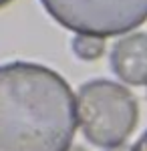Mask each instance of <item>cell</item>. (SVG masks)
<instances>
[{"label":"cell","instance_id":"cell-4","mask_svg":"<svg viewBox=\"0 0 147 151\" xmlns=\"http://www.w3.org/2000/svg\"><path fill=\"white\" fill-rule=\"evenodd\" d=\"M111 69L127 85H147V35H127L111 50Z\"/></svg>","mask_w":147,"mask_h":151},{"label":"cell","instance_id":"cell-7","mask_svg":"<svg viewBox=\"0 0 147 151\" xmlns=\"http://www.w3.org/2000/svg\"><path fill=\"white\" fill-rule=\"evenodd\" d=\"M12 0H0V8H2V6H6V4H10Z\"/></svg>","mask_w":147,"mask_h":151},{"label":"cell","instance_id":"cell-5","mask_svg":"<svg viewBox=\"0 0 147 151\" xmlns=\"http://www.w3.org/2000/svg\"><path fill=\"white\" fill-rule=\"evenodd\" d=\"M73 52L81 60H97L105 52V38L91 35H77L73 38Z\"/></svg>","mask_w":147,"mask_h":151},{"label":"cell","instance_id":"cell-1","mask_svg":"<svg viewBox=\"0 0 147 151\" xmlns=\"http://www.w3.org/2000/svg\"><path fill=\"white\" fill-rule=\"evenodd\" d=\"M77 105L68 83L45 65H0V151H68Z\"/></svg>","mask_w":147,"mask_h":151},{"label":"cell","instance_id":"cell-2","mask_svg":"<svg viewBox=\"0 0 147 151\" xmlns=\"http://www.w3.org/2000/svg\"><path fill=\"white\" fill-rule=\"evenodd\" d=\"M139 107L123 85L95 79L81 85L77 93V121L89 143L113 149L133 133Z\"/></svg>","mask_w":147,"mask_h":151},{"label":"cell","instance_id":"cell-3","mask_svg":"<svg viewBox=\"0 0 147 151\" xmlns=\"http://www.w3.org/2000/svg\"><path fill=\"white\" fill-rule=\"evenodd\" d=\"M45 10L77 35L117 36L147 20V0H40Z\"/></svg>","mask_w":147,"mask_h":151},{"label":"cell","instance_id":"cell-6","mask_svg":"<svg viewBox=\"0 0 147 151\" xmlns=\"http://www.w3.org/2000/svg\"><path fill=\"white\" fill-rule=\"evenodd\" d=\"M131 151H147V131L139 137V141L133 145V149H131Z\"/></svg>","mask_w":147,"mask_h":151}]
</instances>
